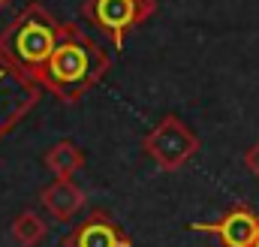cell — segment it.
Masks as SVG:
<instances>
[{
	"mask_svg": "<svg viewBox=\"0 0 259 247\" xmlns=\"http://www.w3.org/2000/svg\"><path fill=\"white\" fill-rule=\"evenodd\" d=\"M109 66L112 58L103 52V46L78 24L64 21V36L55 55L49 58L42 75L36 78V85L64 103H78L88 91H94L103 81Z\"/></svg>",
	"mask_w": 259,
	"mask_h": 247,
	"instance_id": "1",
	"label": "cell"
},
{
	"mask_svg": "<svg viewBox=\"0 0 259 247\" xmlns=\"http://www.w3.org/2000/svg\"><path fill=\"white\" fill-rule=\"evenodd\" d=\"M64 36V21H58L42 3H27L0 33V52L33 81L42 75L49 58Z\"/></svg>",
	"mask_w": 259,
	"mask_h": 247,
	"instance_id": "2",
	"label": "cell"
},
{
	"mask_svg": "<svg viewBox=\"0 0 259 247\" xmlns=\"http://www.w3.org/2000/svg\"><path fill=\"white\" fill-rule=\"evenodd\" d=\"M157 12V0H84L81 18L109 36L115 52H124V39L133 27L145 24Z\"/></svg>",
	"mask_w": 259,
	"mask_h": 247,
	"instance_id": "3",
	"label": "cell"
},
{
	"mask_svg": "<svg viewBox=\"0 0 259 247\" xmlns=\"http://www.w3.org/2000/svg\"><path fill=\"white\" fill-rule=\"evenodd\" d=\"M142 151L163 172H175L184 163H190V157H196L199 139H196V133L178 115H163L157 121V127L142 139Z\"/></svg>",
	"mask_w": 259,
	"mask_h": 247,
	"instance_id": "4",
	"label": "cell"
},
{
	"mask_svg": "<svg viewBox=\"0 0 259 247\" xmlns=\"http://www.w3.org/2000/svg\"><path fill=\"white\" fill-rule=\"evenodd\" d=\"M42 100V88L0 52V142Z\"/></svg>",
	"mask_w": 259,
	"mask_h": 247,
	"instance_id": "5",
	"label": "cell"
},
{
	"mask_svg": "<svg viewBox=\"0 0 259 247\" xmlns=\"http://www.w3.org/2000/svg\"><path fill=\"white\" fill-rule=\"evenodd\" d=\"M193 232H208L217 235L223 247H256L259 238V214L238 205L232 211H226L220 220L214 223H190Z\"/></svg>",
	"mask_w": 259,
	"mask_h": 247,
	"instance_id": "6",
	"label": "cell"
},
{
	"mask_svg": "<svg viewBox=\"0 0 259 247\" xmlns=\"http://www.w3.org/2000/svg\"><path fill=\"white\" fill-rule=\"evenodd\" d=\"M64 247H133V238L106 211H91L64 238Z\"/></svg>",
	"mask_w": 259,
	"mask_h": 247,
	"instance_id": "7",
	"label": "cell"
},
{
	"mask_svg": "<svg viewBox=\"0 0 259 247\" xmlns=\"http://www.w3.org/2000/svg\"><path fill=\"white\" fill-rule=\"evenodd\" d=\"M39 202H42V208H46L58 223H69V220L84 208L88 196H84V190L75 184V181H58V178H55L52 184L39 193Z\"/></svg>",
	"mask_w": 259,
	"mask_h": 247,
	"instance_id": "8",
	"label": "cell"
},
{
	"mask_svg": "<svg viewBox=\"0 0 259 247\" xmlns=\"http://www.w3.org/2000/svg\"><path fill=\"white\" fill-rule=\"evenodd\" d=\"M42 163L49 166V172H52L58 181H72V175L84 166V154H81V148H78L75 142L61 139V142H55V145L46 151Z\"/></svg>",
	"mask_w": 259,
	"mask_h": 247,
	"instance_id": "9",
	"label": "cell"
},
{
	"mask_svg": "<svg viewBox=\"0 0 259 247\" xmlns=\"http://www.w3.org/2000/svg\"><path fill=\"white\" fill-rule=\"evenodd\" d=\"M9 232H12V241L18 247H36L46 235H49V223L39 217V211L24 208V211L12 220Z\"/></svg>",
	"mask_w": 259,
	"mask_h": 247,
	"instance_id": "10",
	"label": "cell"
},
{
	"mask_svg": "<svg viewBox=\"0 0 259 247\" xmlns=\"http://www.w3.org/2000/svg\"><path fill=\"white\" fill-rule=\"evenodd\" d=\"M244 166H247V169L259 178V142H253V145L244 151Z\"/></svg>",
	"mask_w": 259,
	"mask_h": 247,
	"instance_id": "11",
	"label": "cell"
},
{
	"mask_svg": "<svg viewBox=\"0 0 259 247\" xmlns=\"http://www.w3.org/2000/svg\"><path fill=\"white\" fill-rule=\"evenodd\" d=\"M6 3H12V0H0V9H3V6H6Z\"/></svg>",
	"mask_w": 259,
	"mask_h": 247,
	"instance_id": "12",
	"label": "cell"
},
{
	"mask_svg": "<svg viewBox=\"0 0 259 247\" xmlns=\"http://www.w3.org/2000/svg\"><path fill=\"white\" fill-rule=\"evenodd\" d=\"M256 247H259V238H256Z\"/></svg>",
	"mask_w": 259,
	"mask_h": 247,
	"instance_id": "13",
	"label": "cell"
}]
</instances>
